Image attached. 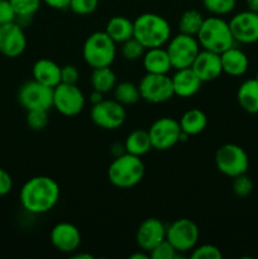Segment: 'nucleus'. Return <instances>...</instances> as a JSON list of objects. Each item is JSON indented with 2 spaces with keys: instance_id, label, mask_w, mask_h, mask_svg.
Returning <instances> with one entry per match:
<instances>
[{
  "instance_id": "nucleus-1",
  "label": "nucleus",
  "mask_w": 258,
  "mask_h": 259,
  "mask_svg": "<svg viewBox=\"0 0 258 259\" xmlns=\"http://www.w3.org/2000/svg\"><path fill=\"white\" fill-rule=\"evenodd\" d=\"M58 182L50 176H34L24 182L19 191V201L29 214L40 215L51 211L60 201Z\"/></svg>"
},
{
  "instance_id": "nucleus-2",
  "label": "nucleus",
  "mask_w": 258,
  "mask_h": 259,
  "mask_svg": "<svg viewBox=\"0 0 258 259\" xmlns=\"http://www.w3.org/2000/svg\"><path fill=\"white\" fill-rule=\"evenodd\" d=\"M134 35L146 50L164 47L171 38V25L167 19L156 13H143L133 20Z\"/></svg>"
},
{
  "instance_id": "nucleus-3",
  "label": "nucleus",
  "mask_w": 258,
  "mask_h": 259,
  "mask_svg": "<svg viewBox=\"0 0 258 259\" xmlns=\"http://www.w3.org/2000/svg\"><path fill=\"white\" fill-rule=\"evenodd\" d=\"M146 167L141 157L123 153L114 157L108 167V179L118 189H132L143 180Z\"/></svg>"
},
{
  "instance_id": "nucleus-4",
  "label": "nucleus",
  "mask_w": 258,
  "mask_h": 259,
  "mask_svg": "<svg viewBox=\"0 0 258 259\" xmlns=\"http://www.w3.org/2000/svg\"><path fill=\"white\" fill-rule=\"evenodd\" d=\"M196 38L201 50L211 51L219 55L233 47L235 43L229 23L217 15L205 18Z\"/></svg>"
},
{
  "instance_id": "nucleus-5",
  "label": "nucleus",
  "mask_w": 258,
  "mask_h": 259,
  "mask_svg": "<svg viewBox=\"0 0 258 259\" xmlns=\"http://www.w3.org/2000/svg\"><path fill=\"white\" fill-rule=\"evenodd\" d=\"M116 57V43L105 30L94 32L85 39L82 58L91 68L109 67Z\"/></svg>"
},
{
  "instance_id": "nucleus-6",
  "label": "nucleus",
  "mask_w": 258,
  "mask_h": 259,
  "mask_svg": "<svg viewBox=\"0 0 258 259\" xmlns=\"http://www.w3.org/2000/svg\"><path fill=\"white\" fill-rule=\"evenodd\" d=\"M215 166L220 174L234 179L239 175L247 174L249 158L242 147L234 143H227L218 148L215 153Z\"/></svg>"
},
{
  "instance_id": "nucleus-7",
  "label": "nucleus",
  "mask_w": 258,
  "mask_h": 259,
  "mask_svg": "<svg viewBox=\"0 0 258 259\" xmlns=\"http://www.w3.org/2000/svg\"><path fill=\"white\" fill-rule=\"evenodd\" d=\"M166 51L169 56V61L174 70L191 67L192 62L201 51L199 40L195 35H187L179 33L169 38L166 45Z\"/></svg>"
},
{
  "instance_id": "nucleus-8",
  "label": "nucleus",
  "mask_w": 258,
  "mask_h": 259,
  "mask_svg": "<svg viewBox=\"0 0 258 259\" xmlns=\"http://www.w3.org/2000/svg\"><path fill=\"white\" fill-rule=\"evenodd\" d=\"M200 239V229L196 223L187 218H181L167 227L166 240L171 243L179 254L191 252Z\"/></svg>"
},
{
  "instance_id": "nucleus-9",
  "label": "nucleus",
  "mask_w": 258,
  "mask_h": 259,
  "mask_svg": "<svg viewBox=\"0 0 258 259\" xmlns=\"http://www.w3.org/2000/svg\"><path fill=\"white\" fill-rule=\"evenodd\" d=\"M18 101L25 111L50 110L53 108V89L33 78L20 86L18 90Z\"/></svg>"
},
{
  "instance_id": "nucleus-10",
  "label": "nucleus",
  "mask_w": 258,
  "mask_h": 259,
  "mask_svg": "<svg viewBox=\"0 0 258 259\" xmlns=\"http://www.w3.org/2000/svg\"><path fill=\"white\" fill-rule=\"evenodd\" d=\"M85 95L77 83H62L53 89V108L63 116H76L85 108Z\"/></svg>"
},
{
  "instance_id": "nucleus-11",
  "label": "nucleus",
  "mask_w": 258,
  "mask_h": 259,
  "mask_svg": "<svg viewBox=\"0 0 258 259\" xmlns=\"http://www.w3.org/2000/svg\"><path fill=\"white\" fill-rule=\"evenodd\" d=\"M141 99L151 104H162L175 96L172 80L168 75L147 73L138 83Z\"/></svg>"
},
{
  "instance_id": "nucleus-12",
  "label": "nucleus",
  "mask_w": 258,
  "mask_h": 259,
  "mask_svg": "<svg viewBox=\"0 0 258 259\" xmlns=\"http://www.w3.org/2000/svg\"><path fill=\"white\" fill-rule=\"evenodd\" d=\"M90 118L95 125L105 131H115L120 128L126 119L125 106L113 99L101 100L94 104L90 110Z\"/></svg>"
},
{
  "instance_id": "nucleus-13",
  "label": "nucleus",
  "mask_w": 258,
  "mask_h": 259,
  "mask_svg": "<svg viewBox=\"0 0 258 259\" xmlns=\"http://www.w3.org/2000/svg\"><path fill=\"white\" fill-rule=\"evenodd\" d=\"M152 148L156 151H168L180 143L181 126L179 120L169 116H162L154 120L148 129Z\"/></svg>"
},
{
  "instance_id": "nucleus-14",
  "label": "nucleus",
  "mask_w": 258,
  "mask_h": 259,
  "mask_svg": "<svg viewBox=\"0 0 258 259\" xmlns=\"http://www.w3.org/2000/svg\"><path fill=\"white\" fill-rule=\"evenodd\" d=\"M28 40L24 28L17 22L0 25V53L8 58H17L24 53Z\"/></svg>"
},
{
  "instance_id": "nucleus-15",
  "label": "nucleus",
  "mask_w": 258,
  "mask_h": 259,
  "mask_svg": "<svg viewBox=\"0 0 258 259\" xmlns=\"http://www.w3.org/2000/svg\"><path fill=\"white\" fill-rule=\"evenodd\" d=\"M228 23L235 42L243 45L258 42V13L244 10L235 14Z\"/></svg>"
},
{
  "instance_id": "nucleus-16",
  "label": "nucleus",
  "mask_w": 258,
  "mask_h": 259,
  "mask_svg": "<svg viewBox=\"0 0 258 259\" xmlns=\"http://www.w3.org/2000/svg\"><path fill=\"white\" fill-rule=\"evenodd\" d=\"M167 227L157 218H148L141 223L136 233V242L141 249L151 252L156 245L166 239Z\"/></svg>"
},
{
  "instance_id": "nucleus-17",
  "label": "nucleus",
  "mask_w": 258,
  "mask_h": 259,
  "mask_svg": "<svg viewBox=\"0 0 258 259\" xmlns=\"http://www.w3.org/2000/svg\"><path fill=\"white\" fill-rule=\"evenodd\" d=\"M51 243L62 253H73L81 244V233L76 225L62 222L56 224L51 230Z\"/></svg>"
},
{
  "instance_id": "nucleus-18",
  "label": "nucleus",
  "mask_w": 258,
  "mask_h": 259,
  "mask_svg": "<svg viewBox=\"0 0 258 259\" xmlns=\"http://www.w3.org/2000/svg\"><path fill=\"white\" fill-rule=\"evenodd\" d=\"M192 71L202 82H210L223 75L222 61L219 53L201 50L191 65Z\"/></svg>"
},
{
  "instance_id": "nucleus-19",
  "label": "nucleus",
  "mask_w": 258,
  "mask_h": 259,
  "mask_svg": "<svg viewBox=\"0 0 258 259\" xmlns=\"http://www.w3.org/2000/svg\"><path fill=\"white\" fill-rule=\"evenodd\" d=\"M171 80L175 95L184 99L196 95L202 83V81L197 77V75L192 71L191 67L176 70Z\"/></svg>"
},
{
  "instance_id": "nucleus-20",
  "label": "nucleus",
  "mask_w": 258,
  "mask_h": 259,
  "mask_svg": "<svg viewBox=\"0 0 258 259\" xmlns=\"http://www.w3.org/2000/svg\"><path fill=\"white\" fill-rule=\"evenodd\" d=\"M220 61H222L223 73H227L233 77L244 75L249 66L247 55L234 46L220 53Z\"/></svg>"
},
{
  "instance_id": "nucleus-21",
  "label": "nucleus",
  "mask_w": 258,
  "mask_h": 259,
  "mask_svg": "<svg viewBox=\"0 0 258 259\" xmlns=\"http://www.w3.org/2000/svg\"><path fill=\"white\" fill-rule=\"evenodd\" d=\"M32 75L35 81L55 89L61 83V66L50 58H39L33 65Z\"/></svg>"
},
{
  "instance_id": "nucleus-22",
  "label": "nucleus",
  "mask_w": 258,
  "mask_h": 259,
  "mask_svg": "<svg viewBox=\"0 0 258 259\" xmlns=\"http://www.w3.org/2000/svg\"><path fill=\"white\" fill-rule=\"evenodd\" d=\"M142 63L147 73H158V75H168L172 70L169 56L166 48L154 47L148 48L142 57Z\"/></svg>"
},
{
  "instance_id": "nucleus-23",
  "label": "nucleus",
  "mask_w": 258,
  "mask_h": 259,
  "mask_svg": "<svg viewBox=\"0 0 258 259\" xmlns=\"http://www.w3.org/2000/svg\"><path fill=\"white\" fill-rule=\"evenodd\" d=\"M105 32L116 45H121L134 35L133 20L124 15H114L106 23Z\"/></svg>"
},
{
  "instance_id": "nucleus-24",
  "label": "nucleus",
  "mask_w": 258,
  "mask_h": 259,
  "mask_svg": "<svg viewBox=\"0 0 258 259\" xmlns=\"http://www.w3.org/2000/svg\"><path fill=\"white\" fill-rule=\"evenodd\" d=\"M240 108L249 114H258V80L249 78L240 83L237 91Z\"/></svg>"
},
{
  "instance_id": "nucleus-25",
  "label": "nucleus",
  "mask_w": 258,
  "mask_h": 259,
  "mask_svg": "<svg viewBox=\"0 0 258 259\" xmlns=\"http://www.w3.org/2000/svg\"><path fill=\"white\" fill-rule=\"evenodd\" d=\"M179 123L184 133L189 134L190 137H194L205 131L207 125V116L200 109H189L182 114Z\"/></svg>"
},
{
  "instance_id": "nucleus-26",
  "label": "nucleus",
  "mask_w": 258,
  "mask_h": 259,
  "mask_svg": "<svg viewBox=\"0 0 258 259\" xmlns=\"http://www.w3.org/2000/svg\"><path fill=\"white\" fill-rule=\"evenodd\" d=\"M124 148H125L126 153H131L133 156L142 157L148 153L151 149H153L148 131L136 129V131L131 132L124 141Z\"/></svg>"
},
{
  "instance_id": "nucleus-27",
  "label": "nucleus",
  "mask_w": 258,
  "mask_h": 259,
  "mask_svg": "<svg viewBox=\"0 0 258 259\" xmlns=\"http://www.w3.org/2000/svg\"><path fill=\"white\" fill-rule=\"evenodd\" d=\"M116 75L113 70L109 67L93 68L91 73V86L93 90L100 91L104 95L114 90L116 85Z\"/></svg>"
},
{
  "instance_id": "nucleus-28",
  "label": "nucleus",
  "mask_w": 258,
  "mask_h": 259,
  "mask_svg": "<svg viewBox=\"0 0 258 259\" xmlns=\"http://www.w3.org/2000/svg\"><path fill=\"white\" fill-rule=\"evenodd\" d=\"M9 2L17 15L15 22L23 28L29 24L33 15L40 9L43 3L42 0H9Z\"/></svg>"
},
{
  "instance_id": "nucleus-29",
  "label": "nucleus",
  "mask_w": 258,
  "mask_h": 259,
  "mask_svg": "<svg viewBox=\"0 0 258 259\" xmlns=\"http://www.w3.org/2000/svg\"><path fill=\"white\" fill-rule=\"evenodd\" d=\"M113 94L114 99L124 106L134 105L141 99L138 85L129 82V81H123V82L116 83L113 90Z\"/></svg>"
},
{
  "instance_id": "nucleus-30",
  "label": "nucleus",
  "mask_w": 258,
  "mask_h": 259,
  "mask_svg": "<svg viewBox=\"0 0 258 259\" xmlns=\"http://www.w3.org/2000/svg\"><path fill=\"white\" fill-rule=\"evenodd\" d=\"M205 18L202 17L201 13L196 9H189L182 13L179 20V32L182 34L195 35L196 37L204 23Z\"/></svg>"
},
{
  "instance_id": "nucleus-31",
  "label": "nucleus",
  "mask_w": 258,
  "mask_h": 259,
  "mask_svg": "<svg viewBox=\"0 0 258 259\" xmlns=\"http://www.w3.org/2000/svg\"><path fill=\"white\" fill-rule=\"evenodd\" d=\"M202 5L210 14L222 17L234 10L237 0H202Z\"/></svg>"
},
{
  "instance_id": "nucleus-32",
  "label": "nucleus",
  "mask_w": 258,
  "mask_h": 259,
  "mask_svg": "<svg viewBox=\"0 0 258 259\" xmlns=\"http://www.w3.org/2000/svg\"><path fill=\"white\" fill-rule=\"evenodd\" d=\"M120 52L121 56H123L125 60L137 61L139 60V58L143 57L144 52H146V48L143 47V45H142L139 40H137L136 38L132 37L131 39L121 43Z\"/></svg>"
},
{
  "instance_id": "nucleus-33",
  "label": "nucleus",
  "mask_w": 258,
  "mask_h": 259,
  "mask_svg": "<svg viewBox=\"0 0 258 259\" xmlns=\"http://www.w3.org/2000/svg\"><path fill=\"white\" fill-rule=\"evenodd\" d=\"M27 125L34 132H40L48 125V110H28L27 111Z\"/></svg>"
},
{
  "instance_id": "nucleus-34",
  "label": "nucleus",
  "mask_w": 258,
  "mask_h": 259,
  "mask_svg": "<svg viewBox=\"0 0 258 259\" xmlns=\"http://www.w3.org/2000/svg\"><path fill=\"white\" fill-rule=\"evenodd\" d=\"M253 187H254V185H253L252 179H250L249 176H247V174L239 175V176L233 179L232 189L235 196L238 197L249 196L253 191Z\"/></svg>"
},
{
  "instance_id": "nucleus-35",
  "label": "nucleus",
  "mask_w": 258,
  "mask_h": 259,
  "mask_svg": "<svg viewBox=\"0 0 258 259\" xmlns=\"http://www.w3.org/2000/svg\"><path fill=\"white\" fill-rule=\"evenodd\" d=\"M191 259H222L223 253L217 245L214 244H201L196 245L190 253Z\"/></svg>"
},
{
  "instance_id": "nucleus-36",
  "label": "nucleus",
  "mask_w": 258,
  "mask_h": 259,
  "mask_svg": "<svg viewBox=\"0 0 258 259\" xmlns=\"http://www.w3.org/2000/svg\"><path fill=\"white\" fill-rule=\"evenodd\" d=\"M179 253L176 252L174 247L171 245V243L168 240L164 239L163 242L159 243L158 245L153 248V249L149 252V258L152 259H176L179 258Z\"/></svg>"
},
{
  "instance_id": "nucleus-37",
  "label": "nucleus",
  "mask_w": 258,
  "mask_h": 259,
  "mask_svg": "<svg viewBox=\"0 0 258 259\" xmlns=\"http://www.w3.org/2000/svg\"><path fill=\"white\" fill-rule=\"evenodd\" d=\"M99 7V0H71L68 9L76 15L93 14Z\"/></svg>"
},
{
  "instance_id": "nucleus-38",
  "label": "nucleus",
  "mask_w": 258,
  "mask_h": 259,
  "mask_svg": "<svg viewBox=\"0 0 258 259\" xmlns=\"http://www.w3.org/2000/svg\"><path fill=\"white\" fill-rule=\"evenodd\" d=\"M80 80V71L73 65L61 66V82L62 83H77Z\"/></svg>"
},
{
  "instance_id": "nucleus-39",
  "label": "nucleus",
  "mask_w": 258,
  "mask_h": 259,
  "mask_svg": "<svg viewBox=\"0 0 258 259\" xmlns=\"http://www.w3.org/2000/svg\"><path fill=\"white\" fill-rule=\"evenodd\" d=\"M15 18L17 15L9 0H0V25L15 22Z\"/></svg>"
},
{
  "instance_id": "nucleus-40",
  "label": "nucleus",
  "mask_w": 258,
  "mask_h": 259,
  "mask_svg": "<svg viewBox=\"0 0 258 259\" xmlns=\"http://www.w3.org/2000/svg\"><path fill=\"white\" fill-rule=\"evenodd\" d=\"M13 179L7 169L0 167V197L7 196L13 190Z\"/></svg>"
},
{
  "instance_id": "nucleus-41",
  "label": "nucleus",
  "mask_w": 258,
  "mask_h": 259,
  "mask_svg": "<svg viewBox=\"0 0 258 259\" xmlns=\"http://www.w3.org/2000/svg\"><path fill=\"white\" fill-rule=\"evenodd\" d=\"M45 4H47L48 7H51L52 9L57 10H65L68 9V5H70L71 0H42Z\"/></svg>"
},
{
  "instance_id": "nucleus-42",
  "label": "nucleus",
  "mask_w": 258,
  "mask_h": 259,
  "mask_svg": "<svg viewBox=\"0 0 258 259\" xmlns=\"http://www.w3.org/2000/svg\"><path fill=\"white\" fill-rule=\"evenodd\" d=\"M101 100H104V94L100 93V91L93 90V93L90 94V103H91V105H94V104L100 103Z\"/></svg>"
},
{
  "instance_id": "nucleus-43",
  "label": "nucleus",
  "mask_w": 258,
  "mask_h": 259,
  "mask_svg": "<svg viewBox=\"0 0 258 259\" xmlns=\"http://www.w3.org/2000/svg\"><path fill=\"white\" fill-rule=\"evenodd\" d=\"M111 153L114 157H118L120 154L125 153V148H124V143H115L111 147Z\"/></svg>"
},
{
  "instance_id": "nucleus-44",
  "label": "nucleus",
  "mask_w": 258,
  "mask_h": 259,
  "mask_svg": "<svg viewBox=\"0 0 258 259\" xmlns=\"http://www.w3.org/2000/svg\"><path fill=\"white\" fill-rule=\"evenodd\" d=\"M131 259H149V253L146 252V250L141 249V252L133 253V254L129 255Z\"/></svg>"
},
{
  "instance_id": "nucleus-45",
  "label": "nucleus",
  "mask_w": 258,
  "mask_h": 259,
  "mask_svg": "<svg viewBox=\"0 0 258 259\" xmlns=\"http://www.w3.org/2000/svg\"><path fill=\"white\" fill-rule=\"evenodd\" d=\"M245 4H247L248 10L258 13V0H245Z\"/></svg>"
},
{
  "instance_id": "nucleus-46",
  "label": "nucleus",
  "mask_w": 258,
  "mask_h": 259,
  "mask_svg": "<svg viewBox=\"0 0 258 259\" xmlns=\"http://www.w3.org/2000/svg\"><path fill=\"white\" fill-rule=\"evenodd\" d=\"M73 258H76V259H94V255L89 254V253H78V254L73 255Z\"/></svg>"
},
{
  "instance_id": "nucleus-47",
  "label": "nucleus",
  "mask_w": 258,
  "mask_h": 259,
  "mask_svg": "<svg viewBox=\"0 0 258 259\" xmlns=\"http://www.w3.org/2000/svg\"><path fill=\"white\" fill-rule=\"evenodd\" d=\"M255 78H257V80H258V72H257V76H255Z\"/></svg>"
}]
</instances>
